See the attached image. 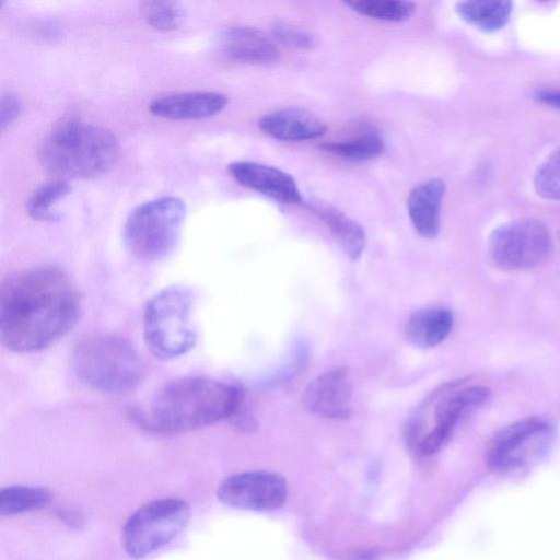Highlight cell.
Returning <instances> with one entry per match:
<instances>
[{"label":"cell","instance_id":"obj_1","mask_svg":"<svg viewBox=\"0 0 560 560\" xmlns=\"http://www.w3.org/2000/svg\"><path fill=\"white\" fill-rule=\"evenodd\" d=\"M79 291L61 268L38 266L8 276L0 289V338L15 353L40 351L66 336L81 314Z\"/></svg>","mask_w":560,"mask_h":560},{"label":"cell","instance_id":"obj_2","mask_svg":"<svg viewBox=\"0 0 560 560\" xmlns=\"http://www.w3.org/2000/svg\"><path fill=\"white\" fill-rule=\"evenodd\" d=\"M242 404L241 390L230 384L198 376L173 380L152 396L139 423L163 434L197 430L231 418Z\"/></svg>","mask_w":560,"mask_h":560},{"label":"cell","instance_id":"obj_3","mask_svg":"<svg viewBox=\"0 0 560 560\" xmlns=\"http://www.w3.org/2000/svg\"><path fill=\"white\" fill-rule=\"evenodd\" d=\"M118 152V141L108 129L66 117L42 140L38 159L46 171L67 180L106 173L115 164Z\"/></svg>","mask_w":560,"mask_h":560},{"label":"cell","instance_id":"obj_4","mask_svg":"<svg viewBox=\"0 0 560 560\" xmlns=\"http://www.w3.org/2000/svg\"><path fill=\"white\" fill-rule=\"evenodd\" d=\"M72 366L81 383L106 394L133 390L145 372L135 347L114 334H100L81 340L74 348Z\"/></svg>","mask_w":560,"mask_h":560},{"label":"cell","instance_id":"obj_5","mask_svg":"<svg viewBox=\"0 0 560 560\" xmlns=\"http://www.w3.org/2000/svg\"><path fill=\"white\" fill-rule=\"evenodd\" d=\"M192 308L194 294L184 285H170L148 300L143 310V339L155 358L172 360L194 349L198 334Z\"/></svg>","mask_w":560,"mask_h":560},{"label":"cell","instance_id":"obj_6","mask_svg":"<svg viewBox=\"0 0 560 560\" xmlns=\"http://www.w3.org/2000/svg\"><path fill=\"white\" fill-rule=\"evenodd\" d=\"M186 215L184 201L163 196L137 206L124 225L128 250L143 261L167 257L177 246Z\"/></svg>","mask_w":560,"mask_h":560},{"label":"cell","instance_id":"obj_7","mask_svg":"<svg viewBox=\"0 0 560 560\" xmlns=\"http://www.w3.org/2000/svg\"><path fill=\"white\" fill-rule=\"evenodd\" d=\"M556 439L555 425L540 417H528L499 429L490 439L486 462L497 472H516L540 462Z\"/></svg>","mask_w":560,"mask_h":560},{"label":"cell","instance_id":"obj_8","mask_svg":"<svg viewBox=\"0 0 560 560\" xmlns=\"http://www.w3.org/2000/svg\"><path fill=\"white\" fill-rule=\"evenodd\" d=\"M189 514V505L178 498H164L142 505L124 526L121 540L126 552L136 559L152 553L178 535Z\"/></svg>","mask_w":560,"mask_h":560},{"label":"cell","instance_id":"obj_9","mask_svg":"<svg viewBox=\"0 0 560 560\" xmlns=\"http://www.w3.org/2000/svg\"><path fill=\"white\" fill-rule=\"evenodd\" d=\"M551 249L548 228L533 218H522L498 226L488 243L491 260L505 270L537 267L549 258Z\"/></svg>","mask_w":560,"mask_h":560},{"label":"cell","instance_id":"obj_10","mask_svg":"<svg viewBox=\"0 0 560 560\" xmlns=\"http://www.w3.org/2000/svg\"><path fill=\"white\" fill-rule=\"evenodd\" d=\"M217 497L232 508L272 511L285 502L288 485L282 476L272 471H243L226 477L218 487Z\"/></svg>","mask_w":560,"mask_h":560},{"label":"cell","instance_id":"obj_11","mask_svg":"<svg viewBox=\"0 0 560 560\" xmlns=\"http://www.w3.org/2000/svg\"><path fill=\"white\" fill-rule=\"evenodd\" d=\"M352 380L346 368H334L312 380L303 390L304 408L318 417L346 419L351 415Z\"/></svg>","mask_w":560,"mask_h":560},{"label":"cell","instance_id":"obj_12","mask_svg":"<svg viewBox=\"0 0 560 560\" xmlns=\"http://www.w3.org/2000/svg\"><path fill=\"white\" fill-rule=\"evenodd\" d=\"M230 175L241 186L260 192L282 203H298L302 200L294 178L275 166L238 161L228 166Z\"/></svg>","mask_w":560,"mask_h":560},{"label":"cell","instance_id":"obj_13","mask_svg":"<svg viewBox=\"0 0 560 560\" xmlns=\"http://www.w3.org/2000/svg\"><path fill=\"white\" fill-rule=\"evenodd\" d=\"M491 397L487 386L474 385L456 389L442 398L434 410V425L428 432L433 441L446 445L455 428L480 409Z\"/></svg>","mask_w":560,"mask_h":560},{"label":"cell","instance_id":"obj_14","mask_svg":"<svg viewBox=\"0 0 560 560\" xmlns=\"http://www.w3.org/2000/svg\"><path fill=\"white\" fill-rule=\"evenodd\" d=\"M229 100L224 94L210 91L179 92L159 96L150 105V112L172 120L201 119L220 113Z\"/></svg>","mask_w":560,"mask_h":560},{"label":"cell","instance_id":"obj_15","mask_svg":"<svg viewBox=\"0 0 560 560\" xmlns=\"http://www.w3.org/2000/svg\"><path fill=\"white\" fill-rule=\"evenodd\" d=\"M219 47L230 59L248 63H271L279 59L275 42L260 30L234 25L222 30Z\"/></svg>","mask_w":560,"mask_h":560},{"label":"cell","instance_id":"obj_16","mask_svg":"<svg viewBox=\"0 0 560 560\" xmlns=\"http://www.w3.org/2000/svg\"><path fill=\"white\" fill-rule=\"evenodd\" d=\"M258 127L271 138L281 141H304L323 137L326 125L314 114L302 108H283L264 115Z\"/></svg>","mask_w":560,"mask_h":560},{"label":"cell","instance_id":"obj_17","mask_svg":"<svg viewBox=\"0 0 560 560\" xmlns=\"http://www.w3.org/2000/svg\"><path fill=\"white\" fill-rule=\"evenodd\" d=\"M445 190V182L434 177L418 184L408 195V214L422 237L434 238L440 232V210Z\"/></svg>","mask_w":560,"mask_h":560},{"label":"cell","instance_id":"obj_18","mask_svg":"<svg viewBox=\"0 0 560 560\" xmlns=\"http://www.w3.org/2000/svg\"><path fill=\"white\" fill-rule=\"evenodd\" d=\"M307 208L328 228L345 254L357 260L365 249L364 229L338 208L320 200H310Z\"/></svg>","mask_w":560,"mask_h":560},{"label":"cell","instance_id":"obj_19","mask_svg":"<svg viewBox=\"0 0 560 560\" xmlns=\"http://www.w3.org/2000/svg\"><path fill=\"white\" fill-rule=\"evenodd\" d=\"M454 315L450 308L434 306L415 311L406 324L407 340L418 348H432L450 335Z\"/></svg>","mask_w":560,"mask_h":560},{"label":"cell","instance_id":"obj_20","mask_svg":"<svg viewBox=\"0 0 560 560\" xmlns=\"http://www.w3.org/2000/svg\"><path fill=\"white\" fill-rule=\"evenodd\" d=\"M513 3L508 0L462 1L456 4L458 15L470 25L493 32L502 28L510 19Z\"/></svg>","mask_w":560,"mask_h":560},{"label":"cell","instance_id":"obj_21","mask_svg":"<svg viewBox=\"0 0 560 560\" xmlns=\"http://www.w3.org/2000/svg\"><path fill=\"white\" fill-rule=\"evenodd\" d=\"M47 488L31 486H10L0 491V514L14 515L40 509L51 500Z\"/></svg>","mask_w":560,"mask_h":560},{"label":"cell","instance_id":"obj_22","mask_svg":"<svg viewBox=\"0 0 560 560\" xmlns=\"http://www.w3.org/2000/svg\"><path fill=\"white\" fill-rule=\"evenodd\" d=\"M71 191L65 179L56 178L38 186L30 196L26 209L28 214L39 221H52L57 218L54 206Z\"/></svg>","mask_w":560,"mask_h":560},{"label":"cell","instance_id":"obj_23","mask_svg":"<svg viewBox=\"0 0 560 560\" xmlns=\"http://www.w3.org/2000/svg\"><path fill=\"white\" fill-rule=\"evenodd\" d=\"M318 148L345 160L365 161L382 154L385 145L381 137L368 133L347 141L323 142Z\"/></svg>","mask_w":560,"mask_h":560},{"label":"cell","instance_id":"obj_24","mask_svg":"<svg viewBox=\"0 0 560 560\" xmlns=\"http://www.w3.org/2000/svg\"><path fill=\"white\" fill-rule=\"evenodd\" d=\"M359 14L387 22H404L416 11V4L399 0H353L345 2Z\"/></svg>","mask_w":560,"mask_h":560},{"label":"cell","instance_id":"obj_25","mask_svg":"<svg viewBox=\"0 0 560 560\" xmlns=\"http://www.w3.org/2000/svg\"><path fill=\"white\" fill-rule=\"evenodd\" d=\"M145 22L160 31L177 28L184 21V9L175 1H147L141 5Z\"/></svg>","mask_w":560,"mask_h":560},{"label":"cell","instance_id":"obj_26","mask_svg":"<svg viewBox=\"0 0 560 560\" xmlns=\"http://www.w3.org/2000/svg\"><path fill=\"white\" fill-rule=\"evenodd\" d=\"M534 185L541 197L560 200V148L551 152L539 165Z\"/></svg>","mask_w":560,"mask_h":560},{"label":"cell","instance_id":"obj_27","mask_svg":"<svg viewBox=\"0 0 560 560\" xmlns=\"http://www.w3.org/2000/svg\"><path fill=\"white\" fill-rule=\"evenodd\" d=\"M271 32L276 39L291 48L313 49L318 43L311 32L283 21L275 22Z\"/></svg>","mask_w":560,"mask_h":560},{"label":"cell","instance_id":"obj_28","mask_svg":"<svg viewBox=\"0 0 560 560\" xmlns=\"http://www.w3.org/2000/svg\"><path fill=\"white\" fill-rule=\"evenodd\" d=\"M22 103L16 94L12 92H4L0 101V125L4 129L12 124L21 114Z\"/></svg>","mask_w":560,"mask_h":560},{"label":"cell","instance_id":"obj_29","mask_svg":"<svg viewBox=\"0 0 560 560\" xmlns=\"http://www.w3.org/2000/svg\"><path fill=\"white\" fill-rule=\"evenodd\" d=\"M534 97L541 104L560 109V90H538Z\"/></svg>","mask_w":560,"mask_h":560}]
</instances>
